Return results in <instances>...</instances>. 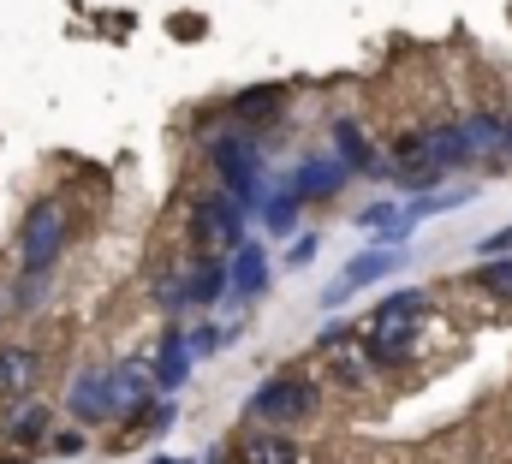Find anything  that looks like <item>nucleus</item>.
I'll return each instance as SVG.
<instances>
[{
  "label": "nucleus",
  "mask_w": 512,
  "mask_h": 464,
  "mask_svg": "<svg viewBox=\"0 0 512 464\" xmlns=\"http://www.w3.org/2000/svg\"><path fill=\"white\" fill-rule=\"evenodd\" d=\"M459 131H465V143H471V149H495V143H507V125H501V119H489V114H471Z\"/></svg>",
  "instance_id": "23"
},
{
  "label": "nucleus",
  "mask_w": 512,
  "mask_h": 464,
  "mask_svg": "<svg viewBox=\"0 0 512 464\" xmlns=\"http://www.w3.org/2000/svg\"><path fill=\"white\" fill-rule=\"evenodd\" d=\"M66 411H72L78 423H114L108 369H90V375H78V381H72V393H66Z\"/></svg>",
  "instance_id": "9"
},
{
  "label": "nucleus",
  "mask_w": 512,
  "mask_h": 464,
  "mask_svg": "<svg viewBox=\"0 0 512 464\" xmlns=\"http://www.w3.org/2000/svg\"><path fill=\"white\" fill-rule=\"evenodd\" d=\"M149 375H155L161 393H179V387H185V375H191V346H185V334H167V340H161Z\"/></svg>",
  "instance_id": "16"
},
{
  "label": "nucleus",
  "mask_w": 512,
  "mask_h": 464,
  "mask_svg": "<svg viewBox=\"0 0 512 464\" xmlns=\"http://www.w3.org/2000/svg\"><path fill=\"white\" fill-rule=\"evenodd\" d=\"M340 185H346V167H340L334 155H310V161L292 173V191H298V197H334Z\"/></svg>",
  "instance_id": "15"
},
{
  "label": "nucleus",
  "mask_w": 512,
  "mask_h": 464,
  "mask_svg": "<svg viewBox=\"0 0 512 464\" xmlns=\"http://www.w3.org/2000/svg\"><path fill=\"white\" fill-rule=\"evenodd\" d=\"M6 435H12V441H42V435H48V411H42V405H24V411H12Z\"/></svg>",
  "instance_id": "24"
},
{
  "label": "nucleus",
  "mask_w": 512,
  "mask_h": 464,
  "mask_svg": "<svg viewBox=\"0 0 512 464\" xmlns=\"http://www.w3.org/2000/svg\"><path fill=\"white\" fill-rule=\"evenodd\" d=\"M298 209H304V197H298V191H292V179H286V185H280V191L268 197V209H262V227L286 238V232L298 227Z\"/></svg>",
  "instance_id": "19"
},
{
  "label": "nucleus",
  "mask_w": 512,
  "mask_h": 464,
  "mask_svg": "<svg viewBox=\"0 0 512 464\" xmlns=\"http://www.w3.org/2000/svg\"><path fill=\"white\" fill-rule=\"evenodd\" d=\"M286 108V90L280 84H256V90H239L233 96V119H245V125H262V119H274Z\"/></svg>",
  "instance_id": "17"
},
{
  "label": "nucleus",
  "mask_w": 512,
  "mask_h": 464,
  "mask_svg": "<svg viewBox=\"0 0 512 464\" xmlns=\"http://www.w3.org/2000/svg\"><path fill=\"white\" fill-rule=\"evenodd\" d=\"M36 375H42V357H36L30 346H6L0 351V393H6V399H30Z\"/></svg>",
  "instance_id": "13"
},
{
  "label": "nucleus",
  "mask_w": 512,
  "mask_h": 464,
  "mask_svg": "<svg viewBox=\"0 0 512 464\" xmlns=\"http://www.w3.org/2000/svg\"><path fill=\"white\" fill-rule=\"evenodd\" d=\"M399 268H405V250H399V244H382V250H364V256H352V262H346V274H340V280L322 292V310H340V304H346L358 286H376V280L399 274Z\"/></svg>",
  "instance_id": "6"
},
{
  "label": "nucleus",
  "mask_w": 512,
  "mask_h": 464,
  "mask_svg": "<svg viewBox=\"0 0 512 464\" xmlns=\"http://www.w3.org/2000/svg\"><path fill=\"white\" fill-rule=\"evenodd\" d=\"M227 286H233V298H262V286H268V256H262V244H239L233 250V262H227Z\"/></svg>",
  "instance_id": "11"
},
{
  "label": "nucleus",
  "mask_w": 512,
  "mask_h": 464,
  "mask_svg": "<svg viewBox=\"0 0 512 464\" xmlns=\"http://www.w3.org/2000/svg\"><path fill=\"white\" fill-rule=\"evenodd\" d=\"M477 250H483V262H495V256H507V250H512V227L489 232V238H483V244H477Z\"/></svg>",
  "instance_id": "26"
},
{
  "label": "nucleus",
  "mask_w": 512,
  "mask_h": 464,
  "mask_svg": "<svg viewBox=\"0 0 512 464\" xmlns=\"http://www.w3.org/2000/svg\"><path fill=\"white\" fill-rule=\"evenodd\" d=\"M459 203H471V191H423V197L405 209V221H423V215H447V209H459Z\"/></svg>",
  "instance_id": "22"
},
{
  "label": "nucleus",
  "mask_w": 512,
  "mask_h": 464,
  "mask_svg": "<svg viewBox=\"0 0 512 464\" xmlns=\"http://www.w3.org/2000/svg\"><path fill=\"white\" fill-rule=\"evenodd\" d=\"M310 262H316V238L304 232V238L292 244V256H286V268H310Z\"/></svg>",
  "instance_id": "27"
},
{
  "label": "nucleus",
  "mask_w": 512,
  "mask_h": 464,
  "mask_svg": "<svg viewBox=\"0 0 512 464\" xmlns=\"http://www.w3.org/2000/svg\"><path fill=\"white\" fill-rule=\"evenodd\" d=\"M221 292H227V262H221V256H203V262L179 280V298H185L191 310H209Z\"/></svg>",
  "instance_id": "12"
},
{
  "label": "nucleus",
  "mask_w": 512,
  "mask_h": 464,
  "mask_svg": "<svg viewBox=\"0 0 512 464\" xmlns=\"http://www.w3.org/2000/svg\"><path fill=\"white\" fill-rule=\"evenodd\" d=\"M191 238L203 244V256H221V250H239V244H245V215L233 209L227 191L197 197V209H191Z\"/></svg>",
  "instance_id": "5"
},
{
  "label": "nucleus",
  "mask_w": 512,
  "mask_h": 464,
  "mask_svg": "<svg viewBox=\"0 0 512 464\" xmlns=\"http://www.w3.org/2000/svg\"><path fill=\"white\" fill-rule=\"evenodd\" d=\"M429 316V298L423 292H393L376 304V316L364 322V346H370V363H405L417 351V328Z\"/></svg>",
  "instance_id": "1"
},
{
  "label": "nucleus",
  "mask_w": 512,
  "mask_h": 464,
  "mask_svg": "<svg viewBox=\"0 0 512 464\" xmlns=\"http://www.w3.org/2000/svg\"><path fill=\"white\" fill-rule=\"evenodd\" d=\"M221 340H227V328H197V334H185L191 357H215V351H221Z\"/></svg>",
  "instance_id": "25"
},
{
  "label": "nucleus",
  "mask_w": 512,
  "mask_h": 464,
  "mask_svg": "<svg viewBox=\"0 0 512 464\" xmlns=\"http://www.w3.org/2000/svg\"><path fill=\"white\" fill-rule=\"evenodd\" d=\"M489 298H512V256H495V262H477V274H471Z\"/></svg>",
  "instance_id": "21"
},
{
  "label": "nucleus",
  "mask_w": 512,
  "mask_h": 464,
  "mask_svg": "<svg viewBox=\"0 0 512 464\" xmlns=\"http://www.w3.org/2000/svg\"><path fill=\"white\" fill-rule=\"evenodd\" d=\"M149 464H185V459H149Z\"/></svg>",
  "instance_id": "29"
},
{
  "label": "nucleus",
  "mask_w": 512,
  "mask_h": 464,
  "mask_svg": "<svg viewBox=\"0 0 512 464\" xmlns=\"http://www.w3.org/2000/svg\"><path fill=\"white\" fill-rule=\"evenodd\" d=\"M54 453H60V459H72V453H84V435H78V429H66V435H54Z\"/></svg>",
  "instance_id": "28"
},
{
  "label": "nucleus",
  "mask_w": 512,
  "mask_h": 464,
  "mask_svg": "<svg viewBox=\"0 0 512 464\" xmlns=\"http://www.w3.org/2000/svg\"><path fill=\"white\" fill-rule=\"evenodd\" d=\"M334 143H340V167L346 173H376V155H370V143H364V131L352 119L334 125Z\"/></svg>",
  "instance_id": "18"
},
{
  "label": "nucleus",
  "mask_w": 512,
  "mask_h": 464,
  "mask_svg": "<svg viewBox=\"0 0 512 464\" xmlns=\"http://www.w3.org/2000/svg\"><path fill=\"white\" fill-rule=\"evenodd\" d=\"M322 363H328V375L334 381H346V387H370L376 381V363H370V346L358 340V334H346V328H322Z\"/></svg>",
  "instance_id": "7"
},
{
  "label": "nucleus",
  "mask_w": 512,
  "mask_h": 464,
  "mask_svg": "<svg viewBox=\"0 0 512 464\" xmlns=\"http://www.w3.org/2000/svg\"><path fill=\"white\" fill-rule=\"evenodd\" d=\"M108 399H114V417H149L155 375H149L143 363H114V369H108Z\"/></svg>",
  "instance_id": "8"
},
{
  "label": "nucleus",
  "mask_w": 512,
  "mask_h": 464,
  "mask_svg": "<svg viewBox=\"0 0 512 464\" xmlns=\"http://www.w3.org/2000/svg\"><path fill=\"white\" fill-rule=\"evenodd\" d=\"M60 250H66V209L54 197H42V203H30V215L18 227V268L24 274H48L60 262Z\"/></svg>",
  "instance_id": "3"
},
{
  "label": "nucleus",
  "mask_w": 512,
  "mask_h": 464,
  "mask_svg": "<svg viewBox=\"0 0 512 464\" xmlns=\"http://www.w3.org/2000/svg\"><path fill=\"white\" fill-rule=\"evenodd\" d=\"M209 155H215V173H221V185H227L233 209H239V215H251L256 191H262V155H256V143H251V137H215V143H209Z\"/></svg>",
  "instance_id": "4"
},
{
  "label": "nucleus",
  "mask_w": 512,
  "mask_h": 464,
  "mask_svg": "<svg viewBox=\"0 0 512 464\" xmlns=\"http://www.w3.org/2000/svg\"><path fill=\"white\" fill-rule=\"evenodd\" d=\"M358 227H364V232H382V238H393V244H399V238L411 232V221H405V209H393V203H370V209L358 215Z\"/></svg>",
  "instance_id": "20"
},
{
  "label": "nucleus",
  "mask_w": 512,
  "mask_h": 464,
  "mask_svg": "<svg viewBox=\"0 0 512 464\" xmlns=\"http://www.w3.org/2000/svg\"><path fill=\"white\" fill-rule=\"evenodd\" d=\"M316 405H322V387L304 381V375H268V381L251 393V417L268 423V429H280V435L298 429V423H310Z\"/></svg>",
  "instance_id": "2"
},
{
  "label": "nucleus",
  "mask_w": 512,
  "mask_h": 464,
  "mask_svg": "<svg viewBox=\"0 0 512 464\" xmlns=\"http://www.w3.org/2000/svg\"><path fill=\"white\" fill-rule=\"evenodd\" d=\"M233 464H310V459H304V453H298V441H286L280 429H256V435L239 441Z\"/></svg>",
  "instance_id": "10"
},
{
  "label": "nucleus",
  "mask_w": 512,
  "mask_h": 464,
  "mask_svg": "<svg viewBox=\"0 0 512 464\" xmlns=\"http://www.w3.org/2000/svg\"><path fill=\"white\" fill-rule=\"evenodd\" d=\"M507 143H512V125H507Z\"/></svg>",
  "instance_id": "30"
},
{
  "label": "nucleus",
  "mask_w": 512,
  "mask_h": 464,
  "mask_svg": "<svg viewBox=\"0 0 512 464\" xmlns=\"http://www.w3.org/2000/svg\"><path fill=\"white\" fill-rule=\"evenodd\" d=\"M417 137H423V161H429L435 173H453V167L471 155V143H465L459 125H429V131H417Z\"/></svg>",
  "instance_id": "14"
}]
</instances>
